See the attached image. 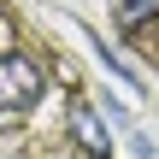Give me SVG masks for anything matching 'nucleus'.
Segmentation results:
<instances>
[{
  "mask_svg": "<svg viewBox=\"0 0 159 159\" xmlns=\"http://www.w3.org/2000/svg\"><path fill=\"white\" fill-rule=\"evenodd\" d=\"M41 94H47L41 65L24 59V53H0V106H6V112H24V106H35Z\"/></svg>",
  "mask_w": 159,
  "mask_h": 159,
  "instance_id": "f257e3e1",
  "label": "nucleus"
},
{
  "mask_svg": "<svg viewBox=\"0 0 159 159\" xmlns=\"http://www.w3.org/2000/svg\"><path fill=\"white\" fill-rule=\"evenodd\" d=\"M71 136H77V148H89L94 159H106V148H112V136H106V118H100L89 100H71Z\"/></svg>",
  "mask_w": 159,
  "mask_h": 159,
  "instance_id": "f03ea898",
  "label": "nucleus"
},
{
  "mask_svg": "<svg viewBox=\"0 0 159 159\" xmlns=\"http://www.w3.org/2000/svg\"><path fill=\"white\" fill-rule=\"evenodd\" d=\"M159 12V0H118V30H136Z\"/></svg>",
  "mask_w": 159,
  "mask_h": 159,
  "instance_id": "7ed1b4c3",
  "label": "nucleus"
},
{
  "mask_svg": "<svg viewBox=\"0 0 159 159\" xmlns=\"http://www.w3.org/2000/svg\"><path fill=\"white\" fill-rule=\"evenodd\" d=\"M100 59H106V71H118V77H124V83H136V71H130V65H124V59H118V53H112V47H100Z\"/></svg>",
  "mask_w": 159,
  "mask_h": 159,
  "instance_id": "20e7f679",
  "label": "nucleus"
}]
</instances>
